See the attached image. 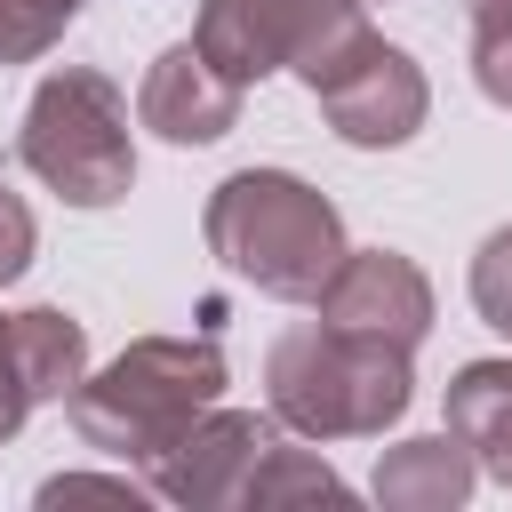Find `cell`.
<instances>
[{
    "instance_id": "5",
    "label": "cell",
    "mask_w": 512,
    "mask_h": 512,
    "mask_svg": "<svg viewBox=\"0 0 512 512\" xmlns=\"http://www.w3.org/2000/svg\"><path fill=\"white\" fill-rule=\"evenodd\" d=\"M360 40H368L360 0H200L192 24V48L240 88H256L264 72H296L304 88H320L352 64Z\"/></svg>"
},
{
    "instance_id": "8",
    "label": "cell",
    "mask_w": 512,
    "mask_h": 512,
    "mask_svg": "<svg viewBox=\"0 0 512 512\" xmlns=\"http://www.w3.org/2000/svg\"><path fill=\"white\" fill-rule=\"evenodd\" d=\"M312 312L328 328H352V336H384V344H424L432 328V280L416 256L400 248H344L336 280L312 296Z\"/></svg>"
},
{
    "instance_id": "11",
    "label": "cell",
    "mask_w": 512,
    "mask_h": 512,
    "mask_svg": "<svg viewBox=\"0 0 512 512\" xmlns=\"http://www.w3.org/2000/svg\"><path fill=\"white\" fill-rule=\"evenodd\" d=\"M448 432L496 488H512V360H464L448 376Z\"/></svg>"
},
{
    "instance_id": "9",
    "label": "cell",
    "mask_w": 512,
    "mask_h": 512,
    "mask_svg": "<svg viewBox=\"0 0 512 512\" xmlns=\"http://www.w3.org/2000/svg\"><path fill=\"white\" fill-rule=\"evenodd\" d=\"M240 96H248L240 80H224L192 40H176V48L152 56V72L136 88V120L160 144H216V136L240 128Z\"/></svg>"
},
{
    "instance_id": "2",
    "label": "cell",
    "mask_w": 512,
    "mask_h": 512,
    "mask_svg": "<svg viewBox=\"0 0 512 512\" xmlns=\"http://www.w3.org/2000/svg\"><path fill=\"white\" fill-rule=\"evenodd\" d=\"M264 400L296 440H384L416 400V352L304 320L264 352Z\"/></svg>"
},
{
    "instance_id": "13",
    "label": "cell",
    "mask_w": 512,
    "mask_h": 512,
    "mask_svg": "<svg viewBox=\"0 0 512 512\" xmlns=\"http://www.w3.org/2000/svg\"><path fill=\"white\" fill-rule=\"evenodd\" d=\"M336 504L344 496V480H336V464L328 456H312V448H288V440H272L264 448V464L248 472V496H240V512H272V504Z\"/></svg>"
},
{
    "instance_id": "17",
    "label": "cell",
    "mask_w": 512,
    "mask_h": 512,
    "mask_svg": "<svg viewBox=\"0 0 512 512\" xmlns=\"http://www.w3.org/2000/svg\"><path fill=\"white\" fill-rule=\"evenodd\" d=\"M32 256H40V224H32V208H24L16 192H0V288L24 280Z\"/></svg>"
},
{
    "instance_id": "7",
    "label": "cell",
    "mask_w": 512,
    "mask_h": 512,
    "mask_svg": "<svg viewBox=\"0 0 512 512\" xmlns=\"http://www.w3.org/2000/svg\"><path fill=\"white\" fill-rule=\"evenodd\" d=\"M272 440H280V416H256V408H224V400H216L184 440H168V448L144 464V480H152L160 504L224 512V504L248 496V472L264 464Z\"/></svg>"
},
{
    "instance_id": "4",
    "label": "cell",
    "mask_w": 512,
    "mask_h": 512,
    "mask_svg": "<svg viewBox=\"0 0 512 512\" xmlns=\"http://www.w3.org/2000/svg\"><path fill=\"white\" fill-rule=\"evenodd\" d=\"M16 160L64 200V208H112L136 184V136H128V96L96 64H56L16 128Z\"/></svg>"
},
{
    "instance_id": "18",
    "label": "cell",
    "mask_w": 512,
    "mask_h": 512,
    "mask_svg": "<svg viewBox=\"0 0 512 512\" xmlns=\"http://www.w3.org/2000/svg\"><path fill=\"white\" fill-rule=\"evenodd\" d=\"M64 496H152V480L144 472H56L40 504H64Z\"/></svg>"
},
{
    "instance_id": "20",
    "label": "cell",
    "mask_w": 512,
    "mask_h": 512,
    "mask_svg": "<svg viewBox=\"0 0 512 512\" xmlns=\"http://www.w3.org/2000/svg\"><path fill=\"white\" fill-rule=\"evenodd\" d=\"M360 8H376V0H360Z\"/></svg>"
},
{
    "instance_id": "14",
    "label": "cell",
    "mask_w": 512,
    "mask_h": 512,
    "mask_svg": "<svg viewBox=\"0 0 512 512\" xmlns=\"http://www.w3.org/2000/svg\"><path fill=\"white\" fill-rule=\"evenodd\" d=\"M472 16V80L488 104L512 112V0H464Z\"/></svg>"
},
{
    "instance_id": "3",
    "label": "cell",
    "mask_w": 512,
    "mask_h": 512,
    "mask_svg": "<svg viewBox=\"0 0 512 512\" xmlns=\"http://www.w3.org/2000/svg\"><path fill=\"white\" fill-rule=\"evenodd\" d=\"M216 400H224V352H216V336H136L104 368H88V384L64 400V416H72V432L88 448H104V456H120V464L144 472Z\"/></svg>"
},
{
    "instance_id": "12",
    "label": "cell",
    "mask_w": 512,
    "mask_h": 512,
    "mask_svg": "<svg viewBox=\"0 0 512 512\" xmlns=\"http://www.w3.org/2000/svg\"><path fill=\"white\" fill-rule=\"evenodd\" d=\"M8 344H16V368L32 384V400H72L88 384V328L64 312V304H24L8 312Z\"/></svg>"
},
{
    "instance_id": "10",
    "label": "cell",
    "mask_w": 512,
    "mask_h": 512,
    "mask_svg": "<svg viewBox=\"0 0 512 512\" xmlns=\"http://www.w3.org/2000/svg\"><path fill=\"white\" fill-rule=\"evenodd\" d=\"M472 480H480L472 448H464L456 432H424V440H392V448L376 456L368 496H376L384 512H456V504L472 496Z\"/></svg>"
},
{
    "instance_id": "6",
    "label": "cell",
    "mask_w": 512,
    "mask_h": 512,
    "mask_svg": "<svg viewBox=\"0 0 512 512\" xmlns=\"http://www.w3.org/2000/svg\"><path fill=\"white\" fill-rule=\"evenodd\" d=\"M312 96H320V120H328L352 152H392V144H408V136L432 120V80H424V64H416L408 48H392L384 32H368V40L352 48V64H344L336 80H320Z\"/></svg>"
},
{
    "instance_id": "19",
    "label": "cell",
    "mask_w": 512,
    "mask_h": 512,
    "mask_svg": "<svg viewBox=\"0 0 512 512\" xmlns=\"http://www.w3.org/2000/svg\"><path fill=\"white\" fill-rule=\"evenodd\" d=\"M32 408H40V400H32V384H24V368H16V344H8V320H0V440H16Z\"/></svg>"
},
{
    "instance_id": "16",
    "label": "cell",
    "mask_w": 512,
    "mask_h": 512,
    "mask_svg": "<svg viewBox=\"0 0 512 512\" xmlns=\"http://www.w3.org/2000/svg\"><path fill=\"white\" fill-rule=\"evenodd\" d=\"M472 312L496 336H512V224H496L480 240V256H472Z\"/></svg>"
},
{
    "instance_id": "15",
    "label": "cell",
    "mask_w": 512,
    "mask_h": 512,
    "mask_svg": "<svg viewBox=\"0 0 512 512\" xmlns=\"http://www.w3.org/2000/svg\"><path fill=\"white\" fill-rule=\"evenodd\" d=\"M80 0H0V64H32L64 40Z\"/></svg>"
},
{
    "instance_id": "1",
    "label": "cell",
    "mask_w": 512,
    "mask_h": 512,
    "mask_svg": "<svg viewBox=\"0 0 512 512\" xmlns=\"http://www.w3.org/2000/svg\"><path fill=\"white\" fill-rule=\"evenodd\" d=\"M208 256L224 272H240L248 288L280 296V304H312L336 264H344V216L320 184H304L296 168H240L208 192L200 208Z\"/></svg>"
}]
</instances>
